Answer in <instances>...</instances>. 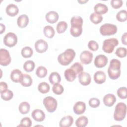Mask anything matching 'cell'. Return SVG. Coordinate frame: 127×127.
I'll use <instances>...</instances> for the list:
<instances>
[{
	"label": "cell",
	"mask_w": 127,
	"mask_h": 127,
	"mask_svg": "<svg viewBox=\"0 0 127 127\" xmlns=\"http://www.w3.org/2000/svg\"><path fill=\"white\" fill-rule=\"evenodd\" d=\"M0 33L2 34L5 31V25H3L2 23H0Z\"/></svg>",
	"instance_id": "49"
},
{
	"label": "cell",
	"mask_w": 127,
	"mask_h": 127,
	"mask_svg": "<svg viewBox=\"0 0 127 127\" xmlns=\"http://www.w3.org/2000/svg\"><path fill=\"white\" fill-rule=\"evenodd\" d=\"M82 32V27H72L71 26L70 29V33L71 35L75 37L79 36Z\"/></svg>",
	"instance_id": "35"
},
{
	"label": "cell",
	"mask_w": 127,
	"mask_h": 127,
	"mask_svg": "<svg viewBox=\"0 0 127 127\" xmlns=\"http://www.w3.org/2000/svg\"><path fill=\"white\" fill-rule=\"evenodd\" d=\"M5 11L7 14H8L9 16H14L18 13L19 9L16 5L13 3H10L7 5Z\"/></svg>",
	"instance_id": "17"
},
{
	"label": "cell",
	"mask_w": 127,
	"mask_h": 127,
	"mask_svg": "<svg viewBox=\"0 0 127 127\" xmlns=\"http://www.w3.org/2000/svg\"><path fill=\"white\" fill-rule=\"evenodd\" d=\"M32 125V121L29 117H24L20 121V124L18 126L30 127Z\"/></svg>",
	"instance_id": "42"
},
{
	"label": "cell",
	"mask_w": 127,
	"mask_h": 127,
	"mask_svg": "<svg viewBox=\"0 0 127 127\" xmlns=\"http://www.w3.org/2000/svg\"><path fill=\"white\" fill-rule=\"evenodd\" d=\"M100 104V100L97 98H92L89 101V105L92 108H97Z\"/></svg>",
	"instance_id": "44"
},
{
	"label": "cell",
	"mask_w": 127,
	"mask_h": 127,
	"mask_svg": "<svg viewBox=\"0 0 127 127\" xmlns=\"http://www.w3.org/2000/svg\"><path fill=\"white\" fill-rule=\"evenodd\" d=\"M17 42V37L15 34L12 32L7 33L4 37V44L9 47L14 46Z\"/></svg>",
	"instance_id": "7"
},
{
	"label": "cell",
	"mask_w": 127,
	"mask_h": 127,
	"mask_svg": "<svg viewBox=\"0 0 127 127\" xmlns=\"http://www.w3.org/2000/svg\"><path fill=\"white\" fill-rule=\"evenodd\" d=\"M74 113L77 115H81L84 113L86 110L85 103L82 101H78L73 106V108Z\"/></svg>",
	"instance_id": "14"
},
{
	"label": "cell",
	"mask_w": 127,
	"mask_h": 127,
	"mask_svg": "<svg viewBox=\"0 0 127 127\" xmlns=\"http://www.w3.org/2000/svg\"><path fill=\"white\" fill-rule=\"evenodd\" d=\"M93 55L92 53L89 51H83L80 55V60L81 62L84 64H89L92 60Z\"/></svg>",
	"instance_id": "9"
},
{
	"label": "cell",
	"mask_w": 127,
	"mask_h": 127,
	"mask_svg": "<svg viewBox=\"0 0 127 127\" xmlns=\"http://www.w3.org/2000/svg\"><path fill=\"white\" fill-rule=\"evenodd\" d=\"M116 54L120 58H124L127 56V49L124 47H119L117 49Z\"/></svg>",
	"instance_id": "43"
},
{
	"label": "cell",
	"mask_w": 127,
	"mask_h": 127,
	"mask_svg": "<svg viewBox=\"0 0 127 127\" xmlns=\"http://www.w3.org/2000/svg\"><path fill=\"white\" fill-rule=\"evenodd\" d=\"M43 103L47 111L50 113L54 112L57 109V101L53 97L47 96L44 98Z\"/></svg>",
	"instance_id": "5"
},
{
	"label": "cell",
	"mask_w": 127,
	"mask_h": 127,
	"mask_svg": "<svg viewBox=\"0 0 127 127\" xmlns=\"http://www.w3.org/2000/svg\"><path fill=\"white\" fill-rule=\"evenodd\" d=\"M119 44L118 40L117 38H111L106 39L104 41L102 49L107 53H111L114 51L115 47L117 46Z\"/></svg>",
	"instance_id": "4"
},
{
	"label": "cell",
	"mask_w": 127,
	"mask_h": 127,
	"mask_svg": "<svg viewBox=\"0 0 127 127\" xmlns=\"http://www.w3.org/2000/svg\"><path fill=\"white\" fill-rule=\"evenodd\" d=\"M94 10L95 12L98 14H105L107 12L108 10V8L107 6L102 3H97L94 7Z\"/></svg>",
	"instance_id": "20"
},
{
	"label": "cell",
	"mask_w": 127,
	"mask_h": 127,
	"mask_svg": "<svg viewBox=\"0 0 127 127\" xmlns=\"http://www.w3.org/2000/svg\"><path fill=\"white\" fill-rule=\"evenodd\" d=\"M33 51L32 49L30 47H28V46L23 48L21 51V55L23 57L25 58H28L31 57L33 55Z\"/></svg>",
	"instance_id": "32"
},
{
	"label": "cell",
	"mask_w": 127,
	"mask_h": 127,
	"mask_svg": "<svg viewBox=\"0 0 127 127\" xmlns=\"http://www.w3.org/2000/svg\"><path fill=\"white\" fill-rule=\"evenodd\" d=\"M88 0H78V2L82 4V3H85L87 1H88Z\"/></svg>",
	"instance_id": "50"
},
{
	"label": "cell",
	"mask_w": 127,
	"mask_h": 127,
	"mask_svg": "<svg viewBox=\"0 0 127 127\" xmlns=\"http://www.w3.org/2000/svg\"><path fill=\"white\" fill-rule=\"evenodd\" d=\"M31 116L33 119L37 122H42L45 118V114L44 112L41 109H36L33 111Z\"/></svg>",
	"instance_id": "13"
},
{
	"label": "cell",
	"mask_w": 127,
	"mask_h": 127,
	"mask_svg": "<svg viewBox=\"0 0 127 127\" xmlns=\"http://www.w3.org/2000/svg\"><path fill=\"white\" fill-rule=\"evenodd\" d=\"M73 123V119L70 116H65L62 118L59 123V126L61 127H69Z\"/></svg>",
	"instance_id": "19"
},
{
	"label": "cell",
	"mask_w": 127,
	"mask_h": 127,
	"mask_svg": "<svg viewBox=\"0 0 127 127\" xmlns=\"http://www.w3.org/2000/svg\"><path fill=\"white\" fill-rule=\"evenodd\" d=\"M29 18L26 14H22L20 15L17 20V23L20 28H24L28 24Z\"/></svg>",
	"instance_id": "22"
},
{
	"label": "cell",
	"mask_w": 127,
	"mask_h": 127,
	"mask_svg": "<svg viewBox=\"0 0 127 127\" xmlns=\"http://www.w3.org/2000/svg\"><path fill=\"white\" fill-rule=\"evenodd\" d=\"M88 47L90 50L95 51L98 49L99 45L97 42L94 40H90L88 43Z\"/></svg>",
	"instance_id": "45"
},
{
	"label": "cell",
	"mask_w": 127,
	"mask_h": 127,
	"mask_svg": "<svg viewBox=\"0 0 127 127\" xmlns=\"http://www.w3.org/2000/svg\"><path fill=\"white\" fill-rule=\"evenodd\" d=\"M106 76L104 72L102 70L96 71L94 74V80L97 84H102L106 81Z\"/></svg>",
	"instance_id": "15"
},
{
	"label": "cell",
	"mask_w": 127,
	"mask_h": 127,
	"mask_svg": "<svg viewBox=\"0 0 127 127\" xmlns=\"http://www.w3.org/2000/svg\"><path fill=\"white\" fill-rule=\"evenodd\" d=\"M18 109L20 113L26 114L29 112L30 106L27 102H22L19 104Z\"/></svg>",
	"instance_id": "28"
},
{
	"label": "cell",
	"mask_w": 127,
	"mask_h": 127,
	"mask_svg": "<svg viewBox=\"0 0 127 127\" xmlns=\"http://www.w3.org/2000/svg\"><path fill=\"white\" fill-rule=\"evenodd\" d=\"M76 73L71 68L66 69L64 72V75L66 80L69 82H72L75 80L76 77Z\"/></svg>",
	"instance_id": "23"
},
{
	"label": "cell",
	"mask_w": 127,
	"mask_h": 127,
	"mask_svg": "<svg viewBox=\"0 0 127 127\" xmlns=\"http://www.w3.org/2000/svg\"><path fill=\"white\" fill-rule=\"evenodd\" d=\"M70 24L72 27H82L83 19L79 16H74L70 19Z\"/></svg>",
	"instance_id": "25"
},
{
	"label": "cell",
	"mask_w": 127,
	"mask_h": 127,
	"mask_svg": "<svg viewBox=\"0 0 127 127\" xmlns=\"http://www.w3.org/2000/svg\"><path fill=\"white\" fill-rule=\"evenodd\" d=\"M94 63L97 67L102 68L106 65L108 63V58L104 55H99L95 57Z\"/></svg>",
	"instance_id": "10"
},
{
	"label": "cell",
	"mask_w": 127,
	"mask_h": 127,
	"mask_svg": "<svg viewBox=\"0 0 127 127\" xmlns=\"http://www.w3.org/2000/svg\"><path fill=\"white\" fill-rule=\"evenodd\" d=\"M7 89V85L4 82H0V92Z\"/></svg>",
	"instance_id": "47"
},
{
	"label": "cell",
	"mask_w": 127,
	"mask_h": 127,
	"mask_svg": "<svg viewBox=\"0 0 127 127\" xmlns=\"http://www.w3.org/2000/svg\"><path fill=\"white\" fill-rule=\"evenodd\" d=\"M11 62V57L9 52L5 49H0V64L2 66H6Z\"/></svg>",
	"instance_id": "8"
},
{
	"label": "cell",
	"mask_w": 127,
	"mask_h": 127,
	"mask_svg": "<svg viewBox=\"0 0 127 127\" xmlns=\"http://www.w3.org/2000/svg\"><path fill=\"white\" fill-rule=\"evenodd\" d=\"M90 75L85 72H82L78 74V80L79 83L84 86L89 85L91 82Z\"/></svg>",
	"instance_id": "12"
},
{
	"label": "cell",
	"mask_w": 127,
	"mask_h": 127,
	"mask_svg": "<svg viewBox=\"0 0 127 127\" xmlns=\"http://www.w3.org/2000/svg\"><path fill=\"white\" fill-rule=\"evenodd\" d=\"M43 32L45 36L48 38H52L54 37L55 32L54 28L50 25H47L43 29Z\"/></svg>",
	"instance_id": "27"
},
{
	"label": "cell",
	"mask_w": 127,
	"mask_h": 127,
	"mask_svg": "<svg viewBox=\"0 0 127 127\" xmlns=\"http://www.w3.org/2000/svg\"><path fill=\"white\" fill-rule=\"evenodd\" d=\"M90 19L92 23L94 24H98L102 21L103 17L102 15L98 14L95 12H94L90 15Z\"/></svg>",
	"instance_id": "34"
},
{
	"label": "cell",
	"mask_w": 127,
	"mask_h": 127,
	"mask_svg": "<svg viewBox=\"0 0 127 127\" xmlns=\"http://www.w3.org/2000/svg\"><path fill=\"white\" fill-rule=\"evenodd\" d=\"M52 91L55 94L57 95H60L63 93L64 89L61 84L57 83L54 85L52 88Z\"/></svg>",
	"instance_id": "40"
},
{
	"label": "cell",
	"mask_w": 127,
	"mask_h": 127,
	"mask_svg": "<svg viewBox=\"0 0 127 127\" xmlns=\"http://www.w3.org/2000/svg\"><path fill=\"white\" fill-rule=\"evenodd\" d=\"M35 67V63L33 61L28 60L26 61L23 64V68L26 72L33 71Z\"/></svg>",
	"instance_id": "33"
},
{
	"label": "cell",
	"mask_w": 127,
	"mask_h": 127,
	"mask_svg": "<svg viewBox=\"0 0 127 127\" xmlns=\"http://www.w3.org/2000/svg\"><path fill=\"white\" fill-rule=\"evenodd\" d=\"M88 123V118L85 116L79 117L75 121V125L77 127H85Z\"/></svg>",
	"instance_id": "29"
},
{
	"label": "cell",
	"mask_w": 127,
	"mask_h": 127,
	"mask_svg": "<svg viewBox=\"0 0 127 127\" xmlns=\"http://www.w3.org/2000/svg\"><path fill=\"white\" fill-rule=\"evenodd\" d=\"M50 89V86L48 83L46 82H42L39 84L38 90L41 93L45 94L48 93Z\"/></svg>",
	"instance_id": "30"
},
{
	"label": "cell",
	"mask_w": 127,
	"mask_h": 127,
	"mask_svg": "<svg viewBox=\"0 0 127 127\" xmlns=\"http://www.w3.org/2000/svg\"><path fill=\"white\" fill-rule=\"evenodd\" d=\"M117 31V26L110 23H105L100 28V32L103 36L112 35L116 33Z\"/></svg>",
	"instance_id": "6"
},
{
	"label": "cell",
	"mask_w": 127,
	"mask_h": 127,
	"mask_svg": "<svg viewBox=\"0 0 127 127\" xmlns=\"http://www.w3.org/2000/svg\"><path fill=\"white\" fill-rule=\"evenodd\" d=\"M0 93L1 98L5 101H9L11 100L13 96V92L11 90L8 89H6L5 91H3Z\"/></svg>",
	"instance_id": "31"
},
{
	"label": "cell",
	"mask_w": 127,
	"mask_h": 127,
	"mask_svg": "<svg viewBox=\"0 0 127 127\" xmlns=\"http://www.w3.org/2000/svg\"><path fill=\"white\" fill-rule=\"evenodd\" d=\"M23 74L21 71L18 69H13L10 73V78L14 82H20Z\"/></svg>",
	"instance_id": "21"
},
{
	"label": "cell",
	"mask_w": 127,
	"mask_h": 127,
	"mask_svg": "<svg viewBox=\"0 0 127 127\" xmlns=\"http://www.w3.org/2000/svg\"><path fill=\"white\" fill-rule=\"evenodd\" d=\"M20 83L24 87H29L32 84L31 77L27 74H23L22 77L20 81Z\"/></svg>",
	"instance_id": "24"
},
{
	"label": "cell",
	"mask_w": 127,
	"mask_h": 127,
	"mask_svg": "<svg viewBox=\"0 0 127 127\" xmlns=\"http://www.w3.org/2000/svg\"><path fill=\"white\" fill-rule=\"evenodd\" d=\"M48 48L47 42L43 39H39L35 43V48L38 53H44L47 51Z\"/></svg>",
	"instance_id": "11"
},
{
	"label": "cell",
	"mask_w": 127,
	"mask_h": 127,
	"mask_svg": "<svg viewBox=\"0 0 127 127\" xmlns=\"http://www.w3.org/2000/svg\"><path fill=\"white\" fill-rule=\"evenodd\" d=\"M104 104L108 107L112 106L116 101V98L113 94H108L106 95L103 99Z\"/></svg>",
	"instance_id": "16"
},
{
	"label": "cell",
	"mask_w": 127,
	"mask_h": 127,
	"mask_svg": "<svg viewBox=\"0 0 127 127\" xmlns=\"http://www.w3.org/2000/svg\"><path fill=\"white\" fill-rule=\"evenodd\" d=\"M121 62L116 59H113L110 62L108 69L109 77L113 80L118 78L121 74Z\"/></svg>",
	"instance_id": "1"
},
{
	"label": "cell",
	"mask_w": 127,
	"mask_h": 127,
	"mask_svg": "<svg viewBox=\"0 0 127 127\" xmlns=\"http://www.w3.org/2000/svg\"><path fill=\"white\" fill-rule=\"evenodd\" d=\"M46 20L50 23L56 22L59 19L58 13L55 11H50L47 12L45 16Z\"/></svg>",
	"instance_id": "18"
},
{
	"label": "cell",
	"mask_w": 127,
	"mask_h": 127,
	"mask_svg": "<svg viewBox=\"0 0 127 127\" xmlns=\"http://www.w3.org/2000/svg\"><path fill=\"white\" fill-rule=\"evenodd\" d=\"M122 42L123 44L127 45V33H125L122 36Z\"/></svg>",
	"instance_id": "48"
},
{
	"label": "cell",
	"mask_w": 127,
	"mask_h": 127,
	"mask_svg": "<svg viewBox=\"0 0 127 127\" xmlns=\"http://www.w3.org/2000/svg\"><path fill=\"white\" fill-rule=\"evenodd\" d=\"M67 28V24L66 22L62 21L59 22L57 25V31L58 33H64Z\"/></svg>",
	"instance_id": "38"
},
{
	"label": "cell",
	"mask_w": 127,
	"mask_h": 127,
	"mask_svg": "<svg viewBox=\"0 0 127 127\" xmlns=\"http://www.w3.org/2000/svg\"><path fill=\"white\" fill-rule=\"evenodd\" d=\"M36 74L38 77L43 78L45 77L47 74V69L43 66H40L37 67L36 71Z\"/></svg>",
	"instance_id": "37"
},
{
	"label": "cell",
	"mask_w": 127,
	"mask_h": 127,
	"mask_svg": "<svg viewBox=\"0 0 127 127\" xmlns=\"http://www.w3.org/2000/svg\"><path fill=\"white\" fill-rule=\"evenodd\" d=\"M49 80L51 84L54 85L59 83L61 82V77L58 72H53L50 74Z\"/></svg>",
	"instance_id": "26"
},
{
	"label": "cell",
	"mask_w": 127,
	"mask_h": 127,
	"mask_svg": "<svg viewBox=\"0 0 127 127\" xmlns=\"http://www.w3.org/2000/svg\"><path fill=\"white\" fill-rule=\"evenodd\" d=\"M116 18L120 22H124L127 19V12L126 10H121L119 11L116 15Z\"/></svg>",
	"instance_id": "36"
},
{
	"label": "cell",
	"mask_w": 127,
	"mask_h": 127,
	"mask_svg": "<svg viewBox=\"0 0 127 127\" xmlns=\"http://www.w3.org/2000/svg\"><path fill=\"white\" fill-rule=\"evenodd\" d=\"M126 113L127 106L126 104L123 102H120L115 107L114 118L117 121H123L126 117Z\"/></svg>",
	"instance_id": "3"
},
{
	"label": "cell",
	"mask_w": 127,
	"mask_h": 127,
	"mask_svg": "<svg viewBox=\"0 0 127 127\" xmlns=\"http://www.w3.org/2000/svg\"><path fill=\"white\" fill-rule=\"evenodd\" d=\"M117 95L121 99H126L127 97V90L125 87H121L117 90Z\"/></svg>",
	"instance_id": "41"
},
{
	"label": "cell",
	"mask_w": 127,
	"mask_h": 127,
	"mask_svg": "<svg viewBox=\"0 0 127 127\" xmlns=\"http://www.w3.org/2000/svg\"><path fill=\"white\" fill-rule=\"evenodd\" d=\"M75 56V52L72 49H67L58 57V62L63 65L69 64Z\"/></svg>",
	"instance_id": "2"
},
{
	"label": "cell",
	"mask_w": 127,
	"mask_h": 127,
	"mask_svg": "<svg viewBox=\"0 0 127 127\" xmlns=\"http://www.w3.org/2000/svg\"><path fill=\"white\" fill-rule=\"evenodd\" d=\"M70 68L73 69L75 72L76 74H79L83 71V67L82 65L78 62L75 63L73 65L71 66Z\"/></svg>",
	"instance_id": "39"
},
{
	"label": "cell",
	"mask_w": 127,
	"mask_h": 127,
	"mask_svg": "<svg viewBox=\"0 0 127 127\" xmlns=\"http://www.w3.org/2000/svg\"><path fill=\"white\" fill-rule=\"evenodd\" d=\"M123 3L122 0H112L111 1V4L112 6L116 9L121 7Z\"/></svg>",
	"instance_id": "46"
}]
</instances>
